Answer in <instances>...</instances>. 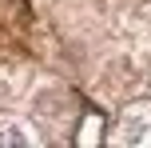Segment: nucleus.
Wrapping results in <instances>:
<instances>
[{
  "mask_svg": "<svg viewBox=\"0 0 151 148\" xmlns=\"http://www.w3.org/2000/svg\"><path fill=\"white\" fill-rule=\"evenodd\" d=\"M115 140H123V144H147L151 140V104H131L123 112L119 128H115Z\"/></svg>",
  "mask_w": 151,
  "mask_h": 148,
  "instance_id": "1",
  "label": "nucleus"
},
{
  "mask_svg": "<svg viewBox=\"0 0 151 148\" xmlns=\"http://www.w3.org/2000/svg\"><path fill=\"white\" fill-rule=\"evenodd\" d=\"M0 144H32V132L16 120H4L0 124Z\"/></svg>",
  "mask_w": 151,
  "mask_h": 148,
  "instance_id": "2",
  "label": "nucleus"
}]
</instances>
